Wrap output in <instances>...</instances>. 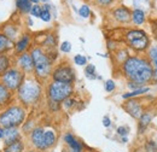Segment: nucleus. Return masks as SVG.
I'll return each instance as SVG.
<instances>
[{"label":"nucleus","instance_id":"obj_44","mask_svg":"<svg viewBox=\"0 0 157 152\" xmlns=\"http://www.w3.org/2000/svg\"><path fill=\"white\" fill-rule=\"evenodd\" d=\"M2 135H4V128L0 127V139H2Z\"/></svg>","mask_w":157,"mask_h":152},{"label":"nucleus","instance_id":"obj_29","mask_svg":"<svg viewBox=\"0 0 157 152\" xmlns=\"http://www.w3.org/2000/svg\"><path fill=\"white\" fill-rule=\"evenodd\" d=\"M85 74H86V76H87L88 78H91V80L101 78V77L97 76V74H96V66H94L93 64H90V65H87V66L85 68Z\"/></svg>","mask_w":157,"mask_h":152},{"label":"nucleus","instance_id":"obj_43","mask_svg":"<svg viewBox=\"0 0 157 152\" xmlns=\"http://www.w3.org/2000/svg\"><path fill=\"white\" fill-rule=\"evenodd\" d=\"M110 124H111V121H110V118H109L108 116H104V117H103V126L108 128V127H110Z\"/></svg>","mask_w":157,"mask_h":152},{"label":"nucleus","instance_id":"obj_18","mask_svg":"<svg viewBox=\"0 0 157 152\" xmlns=\"http://www.w3.org/2000/svg\"><path fill=\"white\" fill-rule=\"evenodd\" d=\"M15 46L13 41L9 39L4 33H0V55L1 53H7L10 50H12Z\"/></svg>","mask_w":157,"mask_h":152},{"label":"nucleus","instance_id":"obj_28","mask_svg":"<svg viewBox=\"0 0 157 152\" xmlns=\"http://www.w3.org/2000/svg\"><path fill=\"white\" fill-rule=\"evenodd\" d=\"M2 33L9 39H11L13 41L16 39V36H17V28L15 25H6L4 28V30H2Z\"/></svg>","mask_w":157,"mask_h":152},{"label":"nucleus","instance_id":"obj_38","mask_svg":"<svg viewBox=\"0 0 157 152\" xmlns=\"http://www.w3.org/2000/svg\"><path fill=\"white\" fill-rule=\"evenodd\" d=\"M63 103H64V106L69 109V108H73V106H74V105L76 104V100H75L74 98H71V97H70V98L65 99V100H64Z\"/></svg>","mask_w":157,"mask_h":152},{"label":"nucleus","instance_id":"obj_26","mask_svg":"<svg viewBox=\"0 0 157 152\" xmlns=\"http://www.w3.org/2000/svg\"><path fill=\"white\" fill-rule=\"evenodd\" d=\"M42 45H44V47H46L48 50L56 48V46H57V38L55 35H52V34H48V35H46L45 41L42 42Z\"/></svg>","mask_w":157,"mask_h":152},{"label":"nucleus","instance_id":"obj_36","mask_svg":"<svg viewBox=\"0 0 157 152\" xmlns=\"http://www.w3.org/2000/svg\"><path fill=\"white\" fill-rule=\"evenodd\" d=\"M60 51L62 52H64V53H69L70 51H71V44L69 42V41H64V42H62V45H60Z\"/></svg>","mask_w":157,"mask_h":152},{"label":"nucleus","instance_id":"obj_12","mask_svg":"<svg viewBox=\"0 0 157 152\" xmlns=\"http://www.w3.org/2000/svg\"><path fill=\"white\" fill-rule=\"evenodd\" d=\"M30 139H32V142L33 145L39 149V150H46V145H45V129L38 127V128H34L30 134Z\"/></svg>","mask_w":157,"mask_h":152},{"label":"nucleus","instance_id":"obj_21","mask_svg":"<svg viewBox=\"0 0 157 152\" xmlns=\"http://www.w3.org/2000/svg\"><path fill=\"white\" fill-rule=\"evenodd\" d=\"M132 5L134 9L143 10L145 13L152 9V0H132Z\"/></svg>","mask_w":157,"mask_h":152},{"label":"nucleus","instance_id":"obj_8","mask_svg":"<svg viewBox=\"0 0 157 152\" xmlns=\"http://www.w3.org/2000/svg\"><path fill=\"white\" fill-rule=\"evenodd\" d=\"M52 81H58V82H64V83H71L75 81L76 76L75 71L71 66L68 64H59L52 70Z\"/></svg>","mask_w":157,"mask_h":152},{"label":"nucleus","instance_id":"obj_31","mask_svg":"<svg viewBox=\"0 0 157 152\" xmlns=\"http://www.w3.org/2000/svg\"><path fill=\"white\" fill-rule=\"evenodd\" d=\"M145 150L146 152H157V142L154 140H149L145 144Z\"/></svg>","mask_w":157,"mask_h":152},{"label":"nucleus","instance_id":"obj_6","mask_svg":"<svg viewBox=\"0 0 157 152\" xmlns=\"http://www.w3.org/2000/svg\"><path fill=\"white\" fill-rule=\"evenodd\" d=\"M124 36L129 47L137 52H144L150 48V39L141 29H131L126 33Z\"/></svg>","mask_w":157,"mask_h":152},{"label":"nucleus","instance_id":"obj_27","mask_svg":"<svg viewBox=\"0 0 157 152\" xmlns=\"http://www.w3.org/2000/svg\"><path fill=\"white\" fill-rule=\"evenodd\" d=\"M56 142V134L53 131H45V145L46 147H51L53 146Z\"/></svg>","mask_w":157,"mask_h":152},{"label":"nucleus","instance_id":"obj_40","mask_svg":"<svg viewBox=\"0 0 157 152\" xmlns=\"http://www.w3.org/2000/svg\"><path fill=\"white\" fill-rule=\"evenodd\" d=\"M128 87H129L132 91H136V89H139V88H143L144 86H143V85H139V83H136V82L128 81Z\"/></svg>","mask_w":157,"mask_h":152},{"label":"nucleus","instance_id":"obj_30","mask_svg":"<svg viewBox=\"0 0 157 152\" xmlns=\"http://www.w3.org/2000/svg\"><path fill=\"white\" fill-rule=\"evenodd\" d=\"M78 15L82 17V18H88L90 15H91V9L88 5H82L80 9H78Z\"/></svg>","mask_w":157,"mask_h":152},{"label":"nucleus","instance_id":"obj_25","mask_svg":"<svg viewBox=\"0 0 157 152\" xmlns=\"http://www.w3.org/2000/svg\"><path fill=\"white\" fill-rule=\"evenodd\" d=\"M149 91H150V88H149V87H143V88H139V89H136V91H132V92H129V93H124V94L122 95V98H123V99L137 98V97H139V95L147 93Z\"/></svg>","mask_w":157,"mask_h":152},{"label":"nucleus","instance_id":"obj_19","mask_svg":"<svg viewBox=\"0 0 157 152\" xmlns=\"http://www.w3.org/2000/svg\"><path fill=\"white\" fill-rule=\"evenodd\" d=\"M64 141L67 142V145L70 147L71 152H82V145L75 139L74 135L71 134H67L64 136Z\"/></svg>","mask_w":157,"mask_h":152},{"label":"nucleus","instance_id":"obj_2","mask_svg":"<svg viewBox=\"0 0 157 152\" xmlns=\"http://www.w3.org/2000/svg\"><path fill=\"white\" fill-rule=\"evenodd\" d=\"M17 94L21 103L24 106H30L35 103L41 97V86L39 81L35 78H27L21 85V87L17 89Z\"/></svg>","mask_w":157,"mask_h":152},{"label":"nucleus","instance_id":"obj_20","mask_svg":"<svg viewBox=\"0 0 157 152\" xmlns=\"http://www.w3.org/2000/svg\"><path fill=\"white\" fill-rule=\"evenodd\" d=\"M132 22L136 25H141L146 22V13L143 10L133 9L132 10Z\"/></svg>","mask_w":157,"mask_h":152},{"label":"nucleus","instance_id":"obj_24","mask_svg":"<svg viewBox=\"0 0 157 152\" xmlns=\"http://www.w3.org/2000/svg\"><path fill=\"white\" fill-rule=\"evenodd\" d=\"M10 69V58L6 53L0 55V76H2Z\"/></svg>","mask_w":157,"mask_h":152},{"label":"nucleus","instance_id":"obj_15","mask_svg":"<svg viewBox=\"0 0 157 152\" xmlns=\"http://www.w3.org/2000/svg\"><path fill=\"white\" fill-rule=\"evenodd\" d=\"M11 98H12L11 91L2 82H0V108L6 106L10 103Z\"/></svg>","mask_w":157,"mask_h":152},{"label":"nucleus","instance_id":"obj_41","mask_svg":"<svg viewBox=\"0 0 157 152\" xmlns=\"http://www.w3.org/2000/svg\"><path fill=\"white\" fill-rule=\"evenodd\" d=\"M48 104H50V108L52 111H57L60 108V104L59 103H56V101H52V100H48Z\"/></svg>","mask_w":157,"mask_h":152},{"label":"nucleus","instance_id":"obj_13","mask_svg":"<svg viewBox=\"0 0 157 152\" xmlns=\"http://www.w3.org/2000/svg\"><path fill=\"white\" fill-rule=\"evenodd\" d=\"M4 145H10L17 140H20V132L17 128H4V135H2Z\"/></svg>","mask_w":157,"mask_h":152},{"label":"nucleus","instance_id":"obj_5","mask_svg":"<svg viewBox=\"0 0 157 152\" xmlns=\"http://www.w3.org/2000/svg\"><path fill=\"white\" fill-rule=\"evenodd\" d=\"M74 93V87L71 83H64L58 81H52L47 87V97L48 100L56 101V103H63L65 99L70 98Z\"/></svg>","mask_w":157,"mask_h":152},{"label":"nucleus","instance_id":"obj_45","mask_svg":"<svg viewBox=\"0 0 157 152\" xmlns=\"http://www.w3.org/2000/svg\"><path fill=\"white\" fill-rule=\"evenodd\" d=\"M32 1V4H34V5H36V4H39L41 0H30Z\"/></svg>","mask_w":157,"mask_h":152},{"label":"nucleus","instance_id":"obj_7","mask_svg":"<svg viewBox=\"0 0 157 152\" xmlns=\"http://www.w3.org/2000/svg\"><path fill=\"white\" fill-rule=\"evenodd\" d=\"M25 80V74L18 68H10L1 76V82L11 91H17Z\"/></svg>","mask_w":157,"mask_h":152},{"label":"nucleus","instance_id":"obj_42","mask_svg":"<svg viewBox=\"0 0 157 152\" xmlns=\"http://www.w3.org/2000/svg\"><path fill=\"white\" fill-rule=\"evenodd\" d=\"M117 133L122 136H126L127 133H128V128L127 127H118L117 128Z\"/></svg>","mask_w":157,"mask_h":152},{"label":"nucleus","instance_id":"obj_33","mask_svg":"<svg viewBox=\"0 0 157 152\" xmlns=\"http://www.w3.org/2000/svg\"><path fill=\"white\" fill-rule=\"evenodd\" d=\"M51 18H52L51 11H50V10H46V9L42 7V12H41V15H40V19L44 21V22H50Z\"/></svg>","mask_w":157,"mask_h":152},{"label":"nucleus","instance_id":"obj_16","mask_svg":"<svg viewBox=\"0 0 157 152\" xmlns=\"http://www.w3.org/2000/svg\"><path fill=\"white\" fill-rule=\"evenodd\" d=\"M152 121V115L149 111H144L141 116L139 117V124H138V129H139V133H143L149 124L151 123Z\"/></svg>","mask_w":157,"mask_h":152},{"label":"nucleus","instance_id":"obj_17","mask_svg":"<svg viewBox=\"0 0 157 152\" xmlns=\"http://www.w3.org/2000/svg\"><path fill=\"white\" fill-rule=\"evenodd\" d=\"M147 59L150 60L152 69H154V80L157 81V45H154L149 48Z\"/></svg>","mask_w":157,"mask_h":152},{"label":"nucleus","instance_id":"obj_9","mask_svg":"<svg viewBox=\"0 0 157 152\" xmlns=\"http://www.w3.org/2000/svg\"><path fill=\"white\" fill-rule=\"evenodd\" d=\"M113 17L116 22L121 23V24H127V23L132 22V10L123 5L118 6L113 10Z\"/></svg>","mask_w":157,"mask_h":152},{"label":"nucleus","instance_id":"obj_23","mask_svg":"<svg viewBox=\"0 0 157 152\" xmlns=\"http://www.w3.org/2000/svg\"><path fill=\"white\" fill-rule=\"evenodd\" d=\"M23 150H24V145L21 139L4 147V152H23Z\"/></svg>","mask_w":157,"mask_h":152},{"label":"nucleus","instance_id":"obj_11","mask_svg":"<svg viewBox=\"0 0 157 152\" xmlns=\"http://www.w3.org/2000/svg\"><path fill=\"white\" fill-rule=\"evenodd\" d=\"M17 65H18V69H21L24 74H30L34 71V62H33V58L30 56V53H22L20 57L17 58Z\"/></svg>","mask_w":157,"mask_h":152},{"label":"nucleus","instance_id":"obj_39","mask_svg":"<svg viewBox=\"0 0 157 152\" xmlns=\"http://www.w3.org/2000/svg\"><path fill=\"white\" fill-rule=\"evenodd\" d=\"M150 23H151V32H152L155 39L157 40V19H151Z\"/></svg>","mask_w":157,"mask_h":152},{"label":"nucleus","instance_id":"obj_34","mask_svg":"<svg viewBox=\"0 0 157 152\" xmlns=\"http://www.w3.org/2000/svg\"><path fill=\"white\" fill-rule=\"evenodd\" d=\"M74 62H75L76 65H86L87 58L85 57V56H82V55H76L74 57Z\"/></svg>","mask_w":157,"mask_h":152},{"label":"nucleus","instance_id":"obj_14","mask_svg":"<svg viewBox=\"0 0 157 152\" xmlns=\"http://www.w3.org/2000/svg\"><path fill=\"white\" fill-rule=\"evenodd\" d=\"M29 45H30V35H28V34H24L22 38L15 44V50H16V53H24L25 51H27V48L29 47Z\"/></svg>","mask_w":157,"mask_h":152},{"label":"nucleus","instance_id":"obj_3","mask_svg":"<svg viewBox=\"0 0 157 152\" xmlns=\"http://www.w3.org/2000/svg\"><path fill=\"white\" fill-rule=\"evenodd\" d=\"M30 56L34 62V73L36 77L39 78H47L52 74V60L48 58L47 53L40 48V47H34L30 51Z\"/></svg>","mask_w":157,"mask_h":152},{"label":"nucleus","instance_id":"obj_46","mask_svg":"<svg viewBox=\"0 0 157 152\" xmlns=\"http://www.w3.org/2000/svg\"><path fill=\"white\" fill-rule=\"evenodd\" d=\"M41 1H44L45 4H47V2H48V0H41Z\"/></svg>","mask_w":157,"mask_h":152},{"label":"nucleus","instance_id":"obj_22","mask_svg":"<svg viewBox=\"0 0 157 152\" xmlns=\"http://www.w3.org/2000/svg\"><path fill=\"white\" fill-rule=\"evenodd\" d=\"M32 1L30 0H16V7L22 13H28L32 10Z\"/></svg>","mask_w":157,"mask_h":152},{"label":"nucleus","instance_id":"obj_4","mask_svg":"<svg viewBox=\"0 0 157 152\" xmlns=\"http://www.w3.org/2000/svg\"><path fill=\"white\" fill-rule=\"evenodd\" d=\"M25 109L20 105L7 108L0 114V127L2 128H17L25 121Z\"/></svg>","mask_w":157,"mask_h":152},{"label":"nucleus","instance_id":"obj_10","mask_svg":"<svg viewBox=\"0 0 157 152\" xmlns=\"http://www.w3.org/2000/svg\"><path fill=\"white\" fill-rule=\"evenodd\" d=\"M123 109L131 115L133 118H138L141 116V114L144 112L143 111V105L140 104V101L136 99V98H131V99H127V101L123 104Z\"/></svg>","mask_w":157,"mask_h":152},{"label":"nucleus","instance_id":"obj_37","mask_svg":"<svg viewBox=\"0 0 157 152\" xmlns=\"http://www.w3.org/2000/svg\"><path fill=\"white\" fill-rule=\"evenodd\" d=\"M115 1L116 0H96V2L98 4L99 6H101V7H108V6L113 5Z\"/></svg>","mask_w":157,"mask_h":152},{"label":"nucleus","instance_id":"obj_32","mask_svg":"<svg viewBox=\"0 0 157 152\" xmlns=\"http://www.w3.org/2000/svg\"><path fill=\"white\" fill-rule=\"evenodd\" d=\"M41 12H42V6H40V5H33L32 6V10H30V15L33 16V17H39L40 18V15H41Z\"/></svg>","mask_w":157,"mask_h":152},{"label":"nucleus","instance_id":"obj_35","mask_svg":"<svg viewBox=\"0 0 157 152\" xmlns=\"http://www.w3.org/2000/svg\"><path fill=\"white\" fill-rule=\"evenodd\" d=\"M115 87H116V86H115V82H114L113 80H108V81L105 82V85H104L105 91L109 92V93H110V92H114V91H115Z\"/></svg>","mask_w":157,"mask_h":152},{"label":"nucleus","instance_id":"obj_1","mask_svg":"<svg viewBox=\"0 0 157 152\" xmlns=\"http://www.w3.org/2000/svg\"><path fill=\"white\" fill-rule=\"evenodd\" d=\"M122 71L128 81L143 86L154 80V69L147 58L128 57L122 63Z\"/></svg>","mask_w":157,"mask_h":152},{"label":"nucleus","instance_id":"obj_47","mask_svg":"<svg viewBox=\"0 0 157 152\" xmlns=\"http://www.w3.org/2000/svg\"><path fill=\"white\" fill-rule=\"evenodd\" d=\"M29 152H38V151H29Z\"/></svg>","mask_w":157,"mask_h":152}]
</instances>
